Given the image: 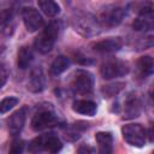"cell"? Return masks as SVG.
<instances>
[{
  "instance_id": "6da1fadb",
  "label": "cell",
  "mask_w": 154,
  "mask_h": 154,
  "mask_svg": "<svg viewBox=\"0 0 154 154\" xmlns=\"http://www.w3.org/2000/svg\"><path fill=\"white\" fill-rule=\"evenodd\" d=\"M58 34H59V25H58V23L57 22L49 23L41 31V34L36 37V40L34 42V46H35L36 51L42 53V54L48 53L53 48Z\"/></svg>"
},
{
  "instance_id": "7a4b0ae2",
  "label": "cell",
  "mask_w": 154,
  "mask_h": 154,
  "mask_svg": "<svg viewBox=\"0 0 154 154\" xmlns=\"http://www.w3.org/2000/svg\"><path fill=\"white\" fill-rule=\"evenodd\" d=\"M61 142L54 134H46L36 137L29 146L30 152L46 150L48 153H57L61 149Z\"/></svg>"
},
{
  "instance_id": "3957f363",
  "label": "cell",
  "mask_w": 154,
  "mask_h": 154,
  "mask_svg": "<svg viewBox=\"0 0 154 154\" xmlns=\"http://www.w3.org/2000/svg\"><path fill=\"white\" fill-rule=\"evenodd\" d=\"M122 135L125 142L134 147H143L147 132L140 124H126L122 128Z\"/></svg>"
},
{
  "instance_id": "277c9868",
  "label": "cell",
  "mask_w": 154,
  "mask_h": 154,
  "mask_svg": "<svg viewBox=\"0 0 154 154\" xmlns=\"http://www.w3.org/2000/svg\"><path fill=\"white\" fill-rule=\"evenodd\" d=\"M94 87L93 75L84 70H78L72 81V89L78 94H90Z\"/></svg>"
},
{
  "instance_id": "5b68a950",
  "label": "cell",
  "mask_w": 154,
  "mask_h": 154,
  "mask_svg": "<svg viewBox=\"0 0 154 154\" xmlns=\"http://www.w3.org/2000/svg\"><path fill=\"white\" fill-rule=\"evenodd\" d=\"M123 17H124V10L122 7L107 6L100 12L99 20L105 26H116L123 20Z\"/></svg>"
},
{
  "instance_id": "8992f818",
  "label": "cell",
  "mask_w": 154,
  "mask_h": 154,
  "mask_svg": "<svg viewBox=\"0 0 154 154\" xmlns=\"http://www.w3.org/2000/svg\"><path fill=\"white\" fill-rule=\"evenodd\" d=\"M128 72H129L128 64H125L124 61H119V60L107 61L101 66V70H100V73H101L102 78H105V79L122 77V76L126 75Z\"/></svg>"
},
{
  "instance_id": "52a82bcc",
  "label": "cell",
  "mask_w": 154,
  "mask_h": 154,
  "mask_svg": "<svg viewBox=\"0 0 154 154\" xmlns=\"http://www.w3.org/2000/svg\"><path fill=\"white\" fill-rule=\"evenodd\" d=\"M22 18H23V22H24L26 30L30 32L38 30L43 23L41 14L34 7H24L22 11Z\"/></svg>"
},
{
  "instance_id": "ba28073f",
  "label": "cell",
  "mask_w": 154,
  "mask_h": 154,
  "mask_svg": "<svg viewBox=\"0 0 154 154\" xmlns=\"http://www.w3.org/2000/svg\"><path fill=\"white\" fill-rule=\"evenodd\" d=\"M57 123H58V118L54 116V113L48 111H42L35 114L34 118L31 119V128L35 131H41L43 129L54 126Z\"/></svg>"
},
{
  "instance_id": "9c48e42d",
  "label": "cell",
  "mask_w": 154,
  "mask_h": 154,
  "mask_svg": "<svg viewBox=\"0 0 154 154\" xmlns=\"http://www.w3.org/2000/svg\"><path fill=\"white\" fill-rule=\"evenodd\" d=\"M26 114H28V108L22 107L11 116V118L8 119V131L12 136H16L20 132V130L25 124Z\"/></svg>"
},
{
  "instance_id": "30bf717a",
  "label": "cell",
  "mask_w": 154,
  "mask_h": 154,
  "mask_svg": "<svg viewBox=\"0 0 154 154\" xmlns=\"http://www.w3.org/2000/svg\"><path fill=\"white\" fill-rule=\"evenodd\" d=\"M46 87V77L41 67H35L28 81V89L32 93H40Z\"/></svg>"
},
{
  "instance_id": "8fae6325",
  "label": "cell",
  "mask_w": 154,
  "mask_h": 154,
  "mask_svg": "<svg viewBox=\"0 0 154 154\" xmlns=\"http://www.w3.org/2000/svg\"><path fill=\"white\" fill-rule=\"evenodd\" d=\"M123 42L119 37H109L99 42H95L91 45L93 49L96 52H102V53H111V52H117L122 48Z\"/></svg>"
},
{
  "instance_id": "7c38bea8",
  "label": "cell",
  "mask_w": 154,
  "mask_h": 154,
  "mask_svg": "<svg viewBox=\"0 0 154 154\" xmlns=\"http://www.w3.org/2000/svg\"><path fill=\"white\" fill-rule=\"evenodd\" d=\"M132 28L136 31H149L154 29V12L141 13L132 23Z\"/></svg>"
},
{
  "instance_id": "4fadbf2b",
  "label": "cell",
  "mask_w": 154,
  "mask_h": 154,
  "mask_svg": "<svg viewBox=\"0 0 154 154\" xmlns=\"http://www.w3.org/2000/svg\"><path fill=\"white\" fill-rule=\"evenodd\" d=\"M96 143L99 146V152L102 154H108L112 153L113 150V137L111 132H97L95 135Z\"/></svg>"
},
{
  "instance_id": "5bb4252c",
  "label": "cell",
  "mask_w": 154,
  "mask_h": 154,
  "mask_svg": "<svg viewBox=\"0 0 154 154\" xmlns=\"http://www.w3.org/2000/svg\"><path fill=\"white\" fill-rule=\"evenodd\" d=\"M72 109L84 116H94L96 113V103L90 100H77L72 103Z\"/></svg>"
},
{
  "instance_id": "9a60e30c",
  "label": "cell",
  "mask_w": 154,
  "mask_h": 154,
  "mask_svg": "<svg viewBox=\"0 0 154 154\" xmlns=\"http://www.w3.org/2000/svg\"><path fill=\"white\" fill-rule=\"evenodd\" d=\"M141 113V102L136 96H131L126 100L125 107H124V117L130 119V118H136Z\"/></svg>"
},
{
  "instance_id": "2e32d148",
  "label": "cell",
  "mask_w": 154,
  "mask_h": 154,
  "mask_svg": "<svg viewBox=\"0 0 154 154\" xmlns=\"http://www.w3.org/2000/svg\"><path fill=\"white\" fill-rule=\"evenodd\" d=\"M34 59V55H32V52L30 48L28 47H22L19 51H18V55H17V65L19 69L22 70H25L26 67H29V65L31 64Z\"/></svg>"
},
{
  "instance_id": "e0dca14e",
  "label": "cell",
  "mask_w": 154,
  "mask_h": 154,
  "mask_svg": "<svg viewBox=\"0 0 154 154\" xmlns=\"http://www.w3.org/2000/svg\"><path fill=\"white\" fill-rule=\"evenodd\" d=\"M137 67L143 75H153L154 73V58L149 55H143L137 60Z\"/></svg>"
},
{
  "instance_id": "ac0fdd59",
  "label": "cell",
  "mask_w": 154,
  "mask_h": 154,
  "mask_svg": "<svg viewBox=\"0 0 154 154\" xmlns=\"http://www.w3.org/2000/svg\"><path fill=\"white\" fill-rule=\"evenodd\" d=\"M38 7L48 17H54L60 11L59 5L54 0H38Z\"/></svg>"
},
{
  "instance_id": "d6986e66",
  "label": "cell",
  "mask_w": 154,
  "mask_h": 154,
  "mask_svg": "<svg viewBox=\"0 0 154 154\" xmlns=\"http://www.w3.org/2000/svg\"><path fill=\"white\" fill-rule=\"evenodd\" d=\"M70 65V60L69 58L64 57V55H59L54 59V61L51 65V73L52 75H60L61 72H64Z\"/></svg>"
},
{
  "instance_id": "ffe728a7",
  "label": "cell",
  "mask_w": 154,
  "mask_h": 154,
  "mask_svg": "<svg viewBox=\"0 0 154 154\" xmlns=\"http://www.w3.org/2000/svg\"><path fill=\"white\" fill-rule=\"evenodd\" d=\"M134 11L138 14L147 13V12H154V0H135L132 2Z\"/></svg>"
},
{
  "instance_id": "44dd1931",
  "label": "cell",
  "mask_w": 154,
  "mask_h": 154,
  "mask_svg": "<svg viewBox=\"0 0 154 154\" xmlns=\"http://www.w3.org/2000/svg\"><path fill=\"white\" fill-rule=\"evenodd\" d=\"M125 84L123 82H118V83H113V84H108V85H103L101 89V93L103 94L105 97H112L114 95H117L124 87Z\"/></svg>"
},
{
  "instance_id": "7402d4cb",
  "label": "cell",
  "mask_w": 154,
  "mask_h": 154,
  "mask_svg": "<svg viewBox=\"0 0 154 154\" xmlns=\"http://www.w3.org/2000/svg\"><path fill=\"white\" fill-rule=\"evenodd\" d=\"M17 103H18V99L17 97H11V96L10 97H6L0 103V112L4 114L6 112H8L11 108H13Z\"/></svg>"
},
{
  "instance_id": "603a6c76",
  "label": "cell",
  "mask_w": 154,
  "mask_h": 154,
  "mask_svg": "<svg viewBox=\"0 0 154 154\" xmlns=\"http://www.w3.org/2000/svg\"><path fill=\"white\" fill-rule=\"evenodd\" d=\"M24 148V142L23 141H13L12 144H11V148H10V153H20Z\"/></svg>"
},
{
  "instance_id": "cb8c5ba5",
  "label": "cell",
  "mask_w": 154,
  "mask_h": 154,
  "mask_svg": "<svg viewBox=\"0 0 154 154\" xmlns=\"http://www.w3.org/2000/svg\"><path fill=\"white\" fill-rule=\"evenodd\" d=\"M0 70H1V87H4V84H5V82H6V78H7V72H6V66H5V64H1Z\"/></svg>"
},
{
  "instance_id": "d4e9b609",
  "label": "cell",
  "mask_w": 154,
  "mask_h": 154,
  "mask_svg": "<svg viewBox=\"0 0 154 154\" xmlns=\"http://www.w3.org/2000/svg\"><path fill=\"white\" fill-rule=\"evenodd\" d=\"M147 135H148V137H149V141H150V142H154V125L149 126V129H148V131H147Z\"/></svg>"
},
{
  "instance_id": "484cf974",
  "label": "cell",
  "mask_w": 154,
  "mask_h": 154,
  "mask_svg": "<svg viewBox=\"0 0 154 154\" xmlns=\"http://www.w3.org/2000/svg\"><path fill=\"white\" fill-rule=\"evenodd\" d=\"M149 97H150L152 103L154 105V84L152 85V88H150V90H149Z\"/></svg>"
}]
</instances>
